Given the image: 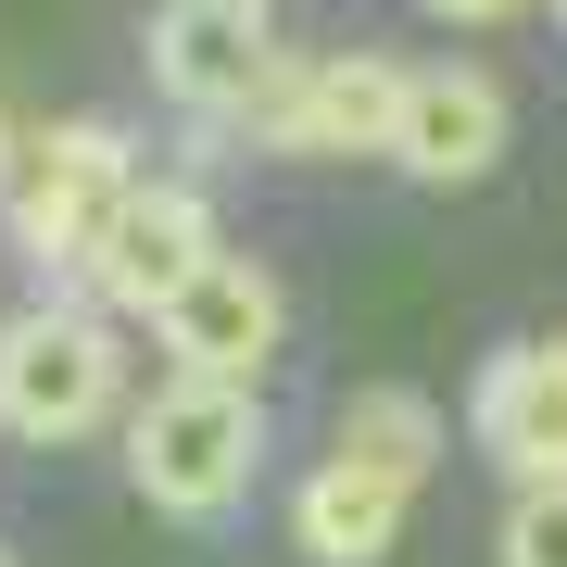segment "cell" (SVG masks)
Instances as JSON below:
<instances>
[{
  "label": "cell",
  "instance_id": "obj_2",
  "mask_svg": "<svg viewBox=\"0 0 567 567\" xmlns=\"http://www.w3.org/2000/svg\"><path fill=\"white\" fill-rule=\"evenodd\" d=\"M126 404V341L102 303H25L0 328V429L13 442H89Z\"/></svg>",
  "mask_w": 567,
  "mask_h": 567
},
{
  "label": "cell",
  "instance_id": "obj_8",
  "mask_svg": "<svg viewBox=\"0 0 567 567\" xmlns=\"http://www.w3.org/2000/svg\"><path fill=\"white\" fill-rule=\"evenodd\" d=\"M466 429L517 492L567 480V341H505L480 365V391H466Z\"/></svg>",
  "mask_w": 567,
  "mask_h": 567
},
{
  "label": "cell",
  "instance_id": "obj_16",
  "mask_svg": "<svg viewBox=\"0 0 567 567\" xmlns=\"http://www.w3.org/2000/svg\"><path fill=\"white\" fill-rule=\"evenodd\" d=\"M0 567H13V555H0Z\"/></svg>",
  "mask_w": 567,
  "mask_h": 567
},
{
  "label": "cell",
  "instance_id": "obj_6",
  "mask_svg": "<svg viewBox=\"0 0 567 567\" xmlns=\"http://www.w3.org/2000/svg\"><path fill=\"white\" fill-rule=\"evenodd\" d=\"M152 328H164V353H177V379H240V391H252V379H265V353L290 341V290L265 278L252 252H215L203 278H189L177 303L152 316Z\"/></svg>",
  "mask_w": 567,
  "mask_h": 567
},
{
  "label": "cell",
  "instance_id": "obj_1",
  "mask_svg": "<svg viewBox=\"0 0 567 567\" xmlns=\"http://www.w3.org/2000/svg\"><path fill=\"white\" fill-rule=\"evenodd\" d=\"M265 466V404L240 379H164L140 416H126V480L152 492L164 517H227Z\"/></svg>",
  "mask_w": 567,
  "mask_h": 567
},
{
  "label": "cell",
  "instance_id": "obj_7",
  "mask_svg": "<svg viewBox=\"0 0 567 567\" xmlns=\"http://www.w3.org/2000/svg\"><path fill=\"white\" fill-rule=\"evenodd\" d=\"M215 252H227V240H215L203 189L140 177V189H126V215H114V240H102V265H89V303H102V316H164Z\"/></svg>",
  "mask_w": 567,
  "mask_h": 567
},
{
  "label": "cell",
  "instance_id": "obj_13",
  "mask_svg": "<svg viewBox=\"0 0 567 567\" xmlns=\"http://www.w3.org/2000/svg\"><path fill=\"white\" fill-rule=\"evenodd\" d=\"M442 25H505V13H529V0H429Z\"/></svg>",
  "mask_w": 567,
  "mask_h": 567
},
{
  "label": "cell",
  "instance_id": "obj_4",
  "mask_svg": "<svg viewBox=\"0 0 567 567\" xmlns=\"http://www.w3.org/2000/svg\"><path fill=\"white\" fill-rule=\"evenodd\" d=\"M404 89L416 63L391 51H316V63H278L265 102L240 114V140H278V152H391L404 140Z\"/></svg>",
  "mask_w": 567,
  "mask_h": 567
},
{
  "label": "cell",
  "instance_id": "obj_10",
  "mask_svg": "<svg viewBox=\"0 0 567 567\" xmlns=\"http://www.w3.org/2000/svg\"><path fill=\"white\" fill-rule=\"evenodd\" d=\"M404 505H416V492L391 480V466H365V454L328 442V454H316V480L290 492V543H303L316 567H379L391 543H404Z\"/></svg>",
  "mask_w": 567,
  "mask_h": 567
},
{
  "label": "cell",
  "instance_id": "obj_9",
  "mask_svg": "<svg viewBox=\"0 0 567 567\" xmlns=\"http://www.w3.org/2000/svg\"><path fill=\"white\" fill-rule=\"evenodd\" d=\"M517 140V114H505V89L480 76V63H416V89H404V140H391V164H404L416 189H466V177H492Z\"/></svg>",
  "mask_w": 567,
  "mask_h": 567
},
{
  "label": "cell",
  "instance_id": "obj_14",
  "mask_svg": "<svg viewBox=\"0 0 567 567\" xmlns=\"http://www.w3.org/2000/svg\"><path fill=\"white\" fill-rule=\"evenodd\" d=\"M13 177H25V126L0 114V203H13Z\"/></svg>",
  "mask_w": 567,
  "mask_h": 567
},
{
  "label": "cell",
  "instance_id": "obj_12",
  "mask_svg": "<svg viewBox=\"0 0 567 567\" xmlns=\"http://www.w3.org/2000/svg\"><path fill=\"white\" fill-rule=\"evenodd\" d=\"M492 567H567V480H543V492H505Z\"/></svg>",
  "mask_w": 567,
  "mask_h": 567
},
{
  "label": "cell",
  "instance_id": "obj_5",
  "mask_svg": "<svg viewBox=\"0 0 567 567\" xmlns=\"http://www.w3.org/2000/svg\"><path fill=\"white\" fill-rule=\"evenodd\" d=\"M278 63L290 51H278V25H265V0H164V13H152V89L177 114L240 126Z\"/></svg>",
  "mask_w": 567,
  "mask_h": 567
},
{
  "label": "cell",
  "instance_id": "obj_11",
  "mask_svg": "<svg viewBox=\"0 0 567 567\" xmlns=\"http://www.w3.org/2000/svg\"><path fill=\"white\" fill-rule=\"evenodd\" d=\"M341 454H365V466H391V480H429V466H442V416L416 404V391H353L341 404Z\"/></svg>",
  "mask_w": 567,
  "mask_h": 567
},
{
  "label": "cell",
  "instance_id": "obj_3",
  "mask_svg": "<svg viewBox=\"0 0 567 567\" xmlns=\"http://www.w3.org/2000/svg\"><path fill=\"white\" fill-rule=\"evenodd\" d=\"M126 189H140V152L114 140L102 114H63L25 140V177H13V252L25 265H51V278H89L114 240V215H126Z\"/></svg>",
  "mask_w": 567,
  "mask_h": 567
},
{
  "label": "cell",
  "instance_id": "obj_15",
  "mask_svg": "<svg viewBox=\"0 0 567 567\" xmlns=\"http://www.w3.org/2000/svg\"><path fill=\"white\" fill-rule=\"evenodd\" d=\"M555 25H567V0H555Z\"/></svg>",
  "mask_w": 567,
  "mask_h": 567
}]
</instances>
